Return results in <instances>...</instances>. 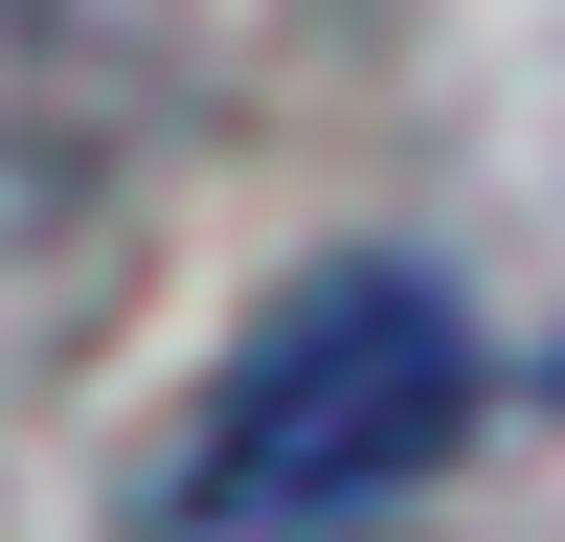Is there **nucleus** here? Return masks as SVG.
I'll return each instance as SVG.
<instances>
[{"instance_id":"nucleus-1","label":"nucleus","mask_w":565,"mask_h":542,"mask_svg":"<svg viewBox=\"0 0 565 542\" xmlns=\"http://www.w3.org/2000/svg\"><path fill=\"white\" fill-rule=\"evenodd\" d=\"M452 430H476V316L430 271H317L204 384V430L159 475V542H362L385 497L452 475Z\"/></svg>"}]
</instances>
